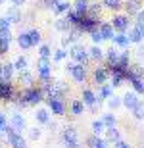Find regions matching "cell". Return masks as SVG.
Returning a JSON list of instances; mask_svg holds the SVG:
<instances>
[{"instance_id":"6da1fadb","label":"cell","mask_w":144,"mask_h":148,"mask_svg":"<svg viewBox=\"0 0 144 148\" xmlns=\"http://www.w3.org/2000/svg\"><path fill=\"white\" fill-rule=\"evenodd\" d=\"M42 94L44 90L42 88H37V87H25L19 92V106H33V104H39L42 100Z\"/></svg>"},{"instance_id":"7a4b0ae2","label":"cell","mask_w":144,"mask_h":148,"mask_svg":"<svg viewBox=\"0 0 144 148\" xmlns=\"http://www.w3.org/2000/svg\"><path fill=\"white\" fill-rule=\"evenodd\" d=\"M4 137H6V140H8V144H10L12 148H27V140L21 137V133L14 131L12 125H6Z\"/></svg>"},{"instance_id":"3957f363","label":"cell","mask_w":144,"mask_h":148,"mask_svg":"<svg viewBox=\"0 0 144 148\" xmlns=\"http://www.w3.org/2000/svg\"><path fill=\"white\" fill-rule=\"evenodd\" d=\"M61 138H63V144L66 148H79V133L73 125H67L61 133Z\"/></svg>"},{"instance_id":"277c9868","label":"cell","mask_w":144,"mask_h":148,"mask_svg":"<svg viewBox=\"0 0 144 148\" xmlns=\"http://www.w3.org/2000/svg\"><path fill=\"white\" fill-rule=\"evenodd\" d=\"M66 71L71 73V77L77 83H83L85 79H87V67H85V64H77V62H75V64H67Z\"/></svg>"},{"instance_id":"5b68a950","label":"cell","mask_w":144,"mask_h":148,"mask_svg":"<svg viewBox=\"0 0 144 148\" xmlns=\"http://www.w3.org/2000/svg\"><path fill=\"white\" fill-rule=\"evenodd\" d=\"M98 17L90 16V14H85V16H81V21H79L77 27L81 29V31H85V33H92L94 29H98Z\"/></svg>"},{"instance_id":"8992f818","label":"cell","mask_w":144,"mask_h":148,"mask_svg":"<svg viewBox=\"0 0 144 148\" xmlns=\"http://www.w3.org/2000/svg\"><path fill=\"white\" fill-rule=\"evenodd\" d=\"M69 56L73 58V62H77V64H87L89 62V50L81 46V44H73L71 48H69Z\"/></svg>"},{"instance_id":"52a82bcc","label":"cell","mask_w":144,"mask_h":148,"mask_svg":"<svg viewBox=\"0 0 144 148\" xmlns=\"http://www.w3.org/2000/svg\"><path fill=\"white\" fill-rule=\"evenodd\" d=\"M111 25H113V29H115V31H119V33H125V31L129 29V16H127V14L113 16V19H111Z\"/></svg>"},{"instance_id":"ba28073f","label":"cell","mask_w":144,"mask_h":148,"mask_svg":"<svg viewBox=\"0 0 144 148\" xmlns=\"http://www.w3.org/2000/svg\"><path fill=\"white\" fill-rule=\"evenodd\" d=\"M10 125H12V129L14 131H17V133H23V131H27V123H25V117H23L21 114H12V117H10Z\"/></svg>"},{"instance_id":"9c48e42d","label":"cell","mask_w":144,"mask_h":148,"mask_svg":"<svg viewBox=\"0 0 144 148\" xmlns=\"http://www.w3.org/2000/svg\"><path fill=\"white\" fill-rule=\"evenodd\" d=\"M50 71H52V66H50L48 58H39L37 60V73H39L40 79H48Z\"/></svg>"},{"instance_id":"30bf717a","label":"cell","mask_w":144,"mask_h":148,"mask_svg":"<svg viewBox=\"0 0 144 148\" xmlns=\"http://www.w3.org/2000/svg\"><path fill=\"white\" fill-rule=\"evenodd\" d=\"M14 98V87H12V81H2L0 83V100L2 102H10Z\"/></svg>"},{"instance_id":"8fae6325","label":"cell","mask_w":144,"mask_h":148,"mask_svg":"<svg viewBox=\"0 0 144 148\" xmlns=\"http://www.w3.org/2000/svg\"><path fill=\"white\" fill-rule=\"evenodd\" d=\"M121 102H123V106H125L127 110H133L134 106L140 102V100H139V92H134V90L125 92V94H123V98H121Z\"/></svg>"},{"instance_id":"7c38bea8","label":"cell","mask_w":144,"mask_h":148,"mask_svg":"<svg viewBox=\"0 0 144 148\" xmlns=\"http://www.w3.org/2000/svg\"><path fill=\"white\" fill-rule=\"evenodd\" d=\"M14 71H16L14 64H0V83L2 81H12Z\"/></svg>"},{"instance_id":"4fadbf2b","label":"cell","mask_w":144,"mask_h":148,"mask_svg":"<svg viewBox=\"0 0 144 148\" xmlns=\"http://www.w3.org/2000/svg\"><path fill=\"white\" fill-rule=\"evenodd\" d=\"M48 108L52 110V114H56V115L66 114V106H63L61 98H48Z\"/></svg>"},{"instance_id":"5bb4252c","label":"cell","mask_w":144,"mask_h":148,"mask_svg":"<svg viewBox=\"0 0 144 148\" xmlns=\"http://www.w3.org/2000/svg\"><path fill=\"white\" fill-rule=\"evenodd\" d=\"M10 42H12V31H2L0 33V56H4L10 50Z\"/></svg>"},{"instance_id":"9a60e30c","label":"cell","mask_w":144,"mask_h":148,"mask_svg":"<svg viewBox=\"0 0 144 148\" xmlns=\"http://www.w3.org/2000/svg\"><path fill=\"white\" fill-rule=\"evenodd\" d=\"M98 31L102 33L104 40H111V38L115 37V33H113L115 29H113V25H111V23H108V21H102V23H100V25H98Z\"/></svg>"},{"instance_id":"2e32d148","label":"cell","mask_w":144,"mask_h":148,"mask_svg":"<svg viewBox=\"0 0 144 148\" xmlns=\"http://www.w3.org/2000/svg\"><path fill=\"white\" fill-rule=\"evenodd\" d=\"M4 16L10 19L12 25H16V23H21V12H19V8H17V6H10V8L6 10Z\"/></svg>"},{"instance_id":"e0dca14e","label":"cell","mask_w":144,"mask_h":148,"mask_svg":"<svg viewBox=\"0 0 144 148\" xmlns=\"http://www.w3.org/2000/svg\"><path fill=\"white\" fill-rule=\"evenodd\" d=\"M87 146L89 148H108V140L100 138V135H90L87 138Z\"/></svg>"},{"instance_id":"ac0fdd59","label":"cell","mask_w":144,"mask_h":148,"mask_svg":"<svg viewBox=\"0 0 144 148\" xmlns=\"http://www.w3.org/2000/svg\"><path fill=\"white\" fill-rule=\"evenodd\" d=\"M119 56H121V52L115 48V46H111V48L106 50V58H108V66H115L117 62H119Z\"/></svg>"},{"instance_id":"d6986e66","label":"cell","mask_w":144,"mask_h":148,"mask_svg":"<svg viewBox=\"0 0 144 148\" xmlns=\"http://www.w3.org/2000/svg\"><path fill=\"white\" fill-rule=\"evenodd\" d=\"M104 133H106V140H108V144H110V143L115 144L117 140H121V135H119V131L115 129V125H113V127H106Z\"/></svg>"},{"instance_id":"ffe728a7","label":"cell","mask_w":144,"mask_h":148,"mask_svg":"<svg viewBox=\"0 0 144 148\" xmlns=\"http://www.w3.org/2000/svg\"><path fill=\"white\" fill-rule=\"evenodd\" d=\"M108 77H110V71L104 69V67H96L94 69V83L96 85H104L108 81Z\"/></svg>"},{"instance_id":"44dd1931","label":"cell","mask_w":144,"mask_h":148,"mask_svg":"<svg viewBox=\"0 0 144 148\" xmlns=\"http://www.w3.org/2000/svg\"><path fill=\"white\" fill-rule=\"evenodd\" d=\"M125 10H127V16H136L140 12V0H127L125 2Z\"/></svg>"},{"instance_id":"7402d4cb","label":"cell","mask_w":144,"mask_h":148,"mask_svg":"<svg viewBox=\"0 0 144 148\" xmlns=\"http://www.w3.org/2000/svg\"><path fill=\"white\" fill-rule=\"evenodd\" d=\"M111 85H108V83H104V85H100V92L96 94V102H102V100H106V98H110L111 96Z\"/></svg>"},{"instance_id":"603a6c76","label":"cell","mask_w":144,"mask_h":148,"mask_svg":"<svg viewBox=\"0 0 144 148\" xmlns=\"http://www.w3.org/2000/svg\"><path fill=\"white\" fill-rule=\"evenodd\" d=\"M17 44H19V48H23V50L33 48V42H31L29 33H19V37H17Z\"/></svg>"},{"instance_id":"cb8c5ba5","label":"cell","mask_w":144,"mask_h":148,"mask_svg":"<svg viewBox=\"0 0 144 148\" xmlns=\"http://www.w3.org/2000/svg\"><path fill=\"white\" fill-rule=\"evenodd\" d=\"M54 27L58 29V31H63V33H67V31H69L73 25H71V21H69L67 17H60V19H56V21H54Z\"/></svg>"},{"instance_id":"d4e9b609","label":"cell","mask_w":144,"mask_h":148,"mask_svg":"<svg viewBox=\"0 0 144 148\" xmlns=\"http://www.w3.org/2000/svg\"><path fill=\"white\" fill-rule=\"evenodd\" d=\"M17 83L21 85V87H31V83H33V75L25 69V71H19L17 75Z\"/></svg>"},{"instance_id":"484cf974","label":"cell","mask_w":144,"mask_h":148,"mask_svg":"<svg viewBox=\"0 0 144 148\" xmlns=\"http://www.w3.org/2000/svg\"><path fill=\"white\" fill-rule=\"evenodd\" d=\"M81 98H83V104H85V106H94V104H96V94L92 92L90 88H85Z\"/></svg>"},{"instance_id":"4316f807","label":"cell","mask_w":144,"mask_h":148,"mask_svg":"<svg viewBox=\"0 0 144 148\" xmlns=\"http://www.w3.org/2000/svg\"><path fill=\"white\" fill-rule=\"evenodd\" d=\"M69 10H71V4H69V2H66V0H60V2H58V4L54 6V14H56V16L67 14Z\"/></svg>"},{"instance_id":"83f0119b","label":"cell","mask_w":144,"mask_h":148,"mask_svg":"<svg viewBox=\"0 0 144 148\" xmlns=\"http://www.w3.org/2000/svg\"><path fill=\"white\" fill-rule=\"evenodd\" d=\"M35 119L39 121V123H42V125H44V123H48V121H50L48 110H46V108H39V110H37V114H35Z\"/></svg>"},{"instance_id":"f1b7e54d","label":"cell","mask_w":144,"mask_h":148,"mask_svg":"<svg viewBox=\"0 0 144 148\" xmlns=\"http://www.w3.org/2000/svg\"><path fill=\"white\" fill-rule=\"evenodd\" d=\"M89 56L92 58V60L100 62L102 58H104V50L100 48V44H94V46H90V50H89Z\"/></svg>"},{"instance_id":"f546056e","label":"cell","mask_w":144,"mask_h":148,"mask_svg":"<svg viewBox=\"0 0 144 148\" xmlns=\"http://www.w3.org/2000/svg\"><path fill=\"white\" fill-rule=\"evenodd\" d=\"M111 40H113V44H117V46H129V44H131L129 35H125V33H117Z\"/></svg>"},{"instance_id":"4dcf8cb0","label":"cell","mask_w":144,"mask_h":148,"mask_svg":"<svg viewBox=\"0 0 144 148\" xmlns=\"http://www.w3.org/2000/svg\"><path fill=\"white\" fill-rule=\"evenodd\" d=\"M131 85H133L134 92L144 94V77H134V79H131Z\"/></svg>"},{"instance_id":"1f68e13d","label":"cell","mask_w":144,"mask_h":148,"mask_svg":"<svg viewBox=\"0 0 144 148\" xmlns=\"http://www.w3.org/2000/svg\"><path fill=\"white\" fill-rule=\"evenodd\" d=\"M111 75V87H121L123 85V81H125V73L123 71H115V73H110Z\"/></svg>"},{"instance_id":"d6a6232c","label":"cell","mask_w":144,"mask_h":148,"mask_svg":"<svg viewBox=\"0 0 144 148\" xmlns=\"http://www.w3.org/2000/svg\"><path fill=\"white\" fill-rule=\"evenodd\" d=\"M73 10L77 12V14H81V16H85V14L89 12V2H87V0H77V2L73 4Z\"/></svg>"},{"instance_id":"836d02e7","label":"cell","mask_w":144,"mask_h":148,"mask_svg":"<svg viewBox=\"0 0 144 148\" xmlns=\"http://www.w3.org/2000/svg\"><path fill=\"white\" fill-rule=\"evenodd\" d=\"M90 129H92L94 135H102V133L106 131V123L102 119H94V121H92V125H90Z\"/></svg>"},{"instance_id":"e575fe53","label":"cell","mask_w":144,"mask_h":148,"mask_svg":"<svg viewBox=\"0 0 144 148\" xmlns=\"http://www.w3.org/2000/svg\"><path fill=\"white\" fill-rule=\"evenodd\" d=\"M142 35H140V31L136 27H133L131 29V31H129V40H131V42H134V44H140L142 42Z\"/></svg>"},{"instance_id":"d590c367","label":"cell","mask_w":144,"mask_h":148,"mask_svg":"<svg viewBox=\"0 0 144 148\" xmlns=\"http://www.w3.org/2000/svg\"><path fill=\"white\" fill-rule=\"evenodd\" d=\"M131 112H133V117H134V119L142 121V119H144V102H139V104L134 106Z\"/></svg>"},{"instance_id":"8d00e7d4","label":"cell","mask_w":144,"mask_h":148,"mask_svg":"<svg viewBox=\"0 0 144 148\" xmlns=\"http://www.w3.org/2000/svg\"><path fill=\"white\" fill-rule=\"evenodd\" d=\"M83 112H85L83 100H73V102H71V114L73 115H81Z\"/></svg>"},{"instance_id":"74e56055","label":"cell","mask_w":144,"mask_h":148,"mask_svg":"<svg viewBox=\"0 0 144 148\" xmlns=\"http://www.w3.org/2000/svg\"><path fill=\"white\" fill-rule=\"evenodd\" d=\"M27 58H25V56H19V58H17L16 62H14V67H16V71H25V69H27Z\"/></svg>"},{"instance_id":"f35d334b","label":"cell","mask_w":144,"mask_h":148,"mask_svg":"<svg viewBox=\"0 0 144 148\" xmlns=\"http://www.w3.org/2000/svg\"><path fill=\"white\" fill-rule=\"evenodd\" d=\"M108 106H110V110H117V108L123 106V102H121L119 96H113V94H111L110 98H108Z\"/></svg>"},{"instance_id":"ab89813d","label":"cell","mask_w":144,"mask_h":148,"mask_svg":"<svg viewBox=\"0 0 144 148\" xmlns=\"http://www.w3.org/2000/svg\"><path fill=\"white\" fill-rule=\"evenodd\" d=\"M29 37H31V42H33V46H37V44H40V31L39 29H31V31H27Z\"/></svg>"},{"instance_id":"60d3db41","label":"cell","mask_w":144,"mask_h":148,"mask_svg":"<svg viewBox=\"0 0 144 148\" xmlns=\"http://www.w3.org/2000/svg\"><path fill=\"white\" fill-rule=\"evenodd\" d=\"M27 131H29V138H31V140H39L40 135H42V131H40L39 127H31V129L27 127Z\"/></svg>"},{"instance_id":"b9f144b4","label":"cell","mask_w":144,"mask_h":148,"mask_svg":"<svg viewBox=\"0 0 144 148\" xmlns=\"http://www.w3.org/2000/svg\"><path fill=\"white\" fill-rule=\"evenodd\" d=\"M102 121L106 123V127H113L117 123V119H115V115H113V114H106L104 117H102Z\"/></svg>"},{"instance_id":"7bdbcfd3","label":"cell","mask_w":144,"mask_h":148,"mask_svg":"<svg viewBox=\"0 0 144 148\" xmlns=\"http://www.w3.org/2000/svg\"><path fill=\"white\" fill-rule=\"evenodd\" d=\"M39 56H40V58H50V56H52V50H50L48 44H40V48H39Z\"/></svg>"},{"instance_id":"ee69618b","label":"cell","mask_w":144,"mask_h":148,"mask_svg":"<svg viewBox=\"0 0 144 148\" xmlns=\"http://www.w3.org/2000/svg\"><path fill=\"white\" fill-rule=\"evenodd\" d=\"M10 27H12L10 19H8L6 16H2L0 17V33H2V31H10Z\"/></svg>"},{"instance_id":"f6af8a7d","label":"cell","mask_w":144,"mask_h":148,"mask_svg":"<svg viewBox=\"0 0 144 148\" xmlns=\"http://www.w3.org/2000/svg\"><path fill=\"white\" fill-rule=\"evenodd\" d=\"M104 6L110 10H117V8H121V0H104Z\"/></svg>"},{"instance_id":"bcb514c9","label":"cell","mask_w":144,"mask_h":148,"mask_svg":"<svg viewBox=\"0 0 144 148\" xmlns=\"http://www.w3.org/2000/svg\"><path fill=\"white\" fill-rule=\"evenodd\" d=\"M66 56H67V50L66 48H58L54 52V60L56 62H61V60H66Z\"/></svg>"},{"instance_id":"7dc6e473","label":"cell","mask_w":144,"mask_h":148,"mask_svg":"<svg viewBox=\"0 0 144 148\" xmlns=\"http://www.w3.org/2000/svg\"><path fill=\"white\" fill-rule=\"evenodd\" d=\"M90 38H92V42H94V44H100L102 40H104V37H102V33H100L98 29H94V31L90 33Z\"/></svg>"},{"instance_id":"c3c4849f","label":"cell","mask_w":144,"mask_h":148,"mask_svg":"<svg viewBox=\"0 0 144 148\" xmlns=\"http://www.w3.org/2000/svg\"><path fill=\"white\" fill-rule=\"evenodd\" d=\"M6 125H8V121H6V115H4V114H0V133H2V135H4Z\"/></svg>"},{"instance_id":"681fc988","label":"cell","mask_w":144,"mask_h":148,"mask_svg":"<svg viewBox=\"0 0 144 148\" xmlns=\"http://www.w3.org/2000/svg\"><path fill=\"white\" fill-rule=\"evenodd\" d=\"M115 148H131V146H129L125 140H117V143H115Z\"/></svg>"},{"instance_id":"f907efd6","label":"cell","mask_w":144,"mask_h":148,"mask_svg":"<svg viewBox=\"0 0 144 148\" xmlns=\"http://www.w3.org/2000/svg\"><path fill=\"white\" fill-rule=\"evenodd\" d=\"M136 23H144V10H140L136 14Z\"/></svg>"},{"instance_id":"816d5d0a","label":"cell","mask_w":144,"mask_h":148,"mask_svg":"<svg viewBox=\"0 0 144 148\" xmlns=\"http://www.w3.org/2000/svg\"><path fill=\"white\" fill-rule=\"evenodd\" d=\"M25 4V0H12V6H17V8H21Z\"/></svg>"},{"instance_id":"f5cc1de1","label":"cell","mask_w":144,"mask_h":148,"mask_svg":"<svg viewBox=\"0 0 144 148\" xmlns=\"http://www.w3.org/2000/svg\"><path fill=\"white\" fill-rule=\"evenodd\" d=\"M134 27L139 29V31H140V35H142V37H144V23H136Z\"/></svg>"},{"instance_id":"db71d44e","label":"cell","mask_w":144,"mask_h":148,"mask_svg":"<svg viewBox=\"0 0 144 148\" xmlns=\"http://www.w3.org/2000/svg\"><path fill=\"white\" fill-rule=\"evenodd\" d=\"M136 54H139V58H144V46H140V48L136 50Z\"/></svg>"},{"instance_id":"11a10c76","label":"cell","mask_w":144,"mask_h":148,"mask_svg":"<svg viewBox=\"0 0 144 148\" xmlns=\"http://www.w3.org/2000/svg\"><path fill=\"white\" fill-rule=\"evenodd\" d=\"M2 2H6V0H0V4H2Z\"/></svg>"}]
</instances>
